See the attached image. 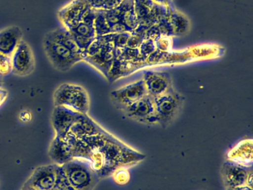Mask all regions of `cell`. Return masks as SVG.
Listing matches in <instances>:
<instances>
[{
    "mask_svg": "<svg viewBox=\"0 0 253 190\" xmlns=\"http://www.w3.org/2000/svg\"><path fill=\"white\" fill-rule=\"evenodd\" d=\"M74 156L88 160L100 179L111 176L118 168L135 166L146 157L106 130L77 139Z\"/></svg>",
    "mask_w": 253,
    "mask_h": 190,
    "instance_id": "1",
    "label": "cell"
},
{
    "mask_svg": "<svg viewBox=\"0 0 253 190\" xmlns=\"http://www.w3.org/2000/svg\"><path fill=\"white\" fill-rule=\"evenodd\" d=\"M94 24L97 37L115 33L133 32L139 26L134 1L124 0L119 6L111 10H95Z\"/></svg>",
    "mask_w": 253,
    "mask_h": 190,
    "instance_id": "2",
    "label": "cell"
},
{
    "mask_svg": "<svg viewBox=\"0 0 253 190\" xmlns=\"http://www.w3.org/2000/svg\"><path fill=\"white\" fill-rule=\"evenodd\" d=\"M116 54V47L112 34L97 36L88 48L83 53V61L100 71L106 79L113 65Z\"/></svg>",
    "mask_w": 253,
    "mask_h": 190,
    "instance_id": "3",
    "label": "cell"
},
{
    "mask_svg": "<svg viewBox=\"0 0 253 190\" xmlns=\"http://www.w3.org/2000/svg\"><path fill=\"white\" fill-rule=\"evenodd\" d=\"M61 166L66 181L77 190H94L100 178L88 160L75 157Z\"/></svg>",
    "mask_w": 253,
    "mask_h": 190,
    "instance_id": "4",
    "label": "cell"
},
{
    "mask_svg": "<svg viewBox=\"0 0 253 190\" xmlns=\"http://www.w3.org/2000/svg\"><path fill=\"white\" fill-rule=\"evenodd\" d=\"M54 106H63L81 114H88L90 98L83 86L73 83L60 85L54 93Z\"/></svg>",
    "mask_w": 253,
    "mask_h": 190,
    "instance_id": "5",
    "label": "cell"
},
{
    "mask_svg": "<svg viewBox=\"0 0 253 190\" xmlns=\"http://www.w3.org/2000/svg\"><path fill=\"white\" fill-rule=\"evenodd\" d=\"M42 47L51 65L62 72L69 71L76 64L83 61L81 55L74 53L46 36L44 37L42 40Z\"/></svg>",
    "mask_w": 253,
    "mask_h": 190,
    "instance_id": "6",
    "label": "cell"
},
{
    "mask_svg": "<svg viewBox=\"0 0 253 190\" xmlns=\"http://www.w3.org/2000/svg\"><path fill=\"white\" fill-rule=\"evenodd\" d=\"M153 99L158 124L163 128L167 127L176 118L183 106V95L173 89Z\"/></svg>",
    "mask_w": 253,
    "mask_h": 190,
    "instance_id": "7",
    "label": "cell"
},
{
    "mask_svg": "<svg viewBox=\"0 0 253 190\" xmlns=\"http://www.w3.org/2000/svg\"><path fill=\"white\" fill-rule=\"evenodd\" d=\"M63 176L61 166L59 165H44L32 172L25 184L35 190H54Z\"/></svg>",
    "mask_w": 253,
    "mask_h": 190,
    "instance_id": "8",
    "label": "cell"
},
{
    "mask_svg": "<svg viewBox=\"0 0 253 190\" xmlns=\"http://www.w3.org/2000/svg\"><path fill=\"white\" fill-rule=\"evenodd\" d=\"M111 99L120 109L125 110L147 95L143 80L133 82L111 92Z\"/></svg>",
    "mask_w": 253,
    "mask_h": 190,
    "instance_id": "9",
    "label": "cell"
},
{
    "mask_svg": "<svg viewBox=\"0 0 253 190\" xmlns=\"http://www.w3.org/2000/svg\"><path fill=\"white\" fill-rule=\"evenodd\" d=\"M77 138L68 133L54 136L48 148V156L54 164L63 166L75 158L74 149Z\"/></svg>",
    "mask_w": 253,
    "mask_h": 190,
    "instance_id": "10",
    "label": "cell"
},
{
    "mask_svg": "<svg viewBox=\"0 0 253 190\" xmlns=\"http://www.w3.org/2000/svg\"><path fill=\"white\" fill-rule=\"evenodd\" d=\"M134 11L139 25L146 28L156 25L159 19L167 13L169 6H162L153 0H133Z\"/></svg>",
    "mask_w": 253,
    "mask_h": 190,
    "instance_id": "11",
    "label": "cell"
},
{
    "mask_svg": "<svg viewBox=\"0 0 253 190\" xmlns=\"http://www.w3.org/2000/svg\"><path fill=\"white\" fill-rule=\"evenodd\" d=\"M11 58V72L15 75L26 77L35 71V55L27 42L22 40Z\"/></svg>",
    "mask_w": 253,
    "mask_h": 190,
    "instance_id": "12",
    "label": "cell"
},
{
    "mask_svg": "<svg viewBox=\"0 0 253 190\" xmlns=\"http://www.w3.org/2000/svg\"><path fill=\"white\" fill-rule=\"evenodd\" d=\"M127 117L139 123L148 125L158 124L154 99L146 95L124 110Z\"/></svg>",
    "mask_w": 253,
    "mask_h": 190,
    "instance_id": "13",
    "label": "cell"
},
{
    "mask_svg": "<svg viewBox=\"0 0 253 190\" xmlns=\"http://www.w3.org/2000/svg\"><path fill=\"white\" fill-rule=\"evenodd\" d=\"M142 80L147 95L152 98L161 96L173 89L171 75L164 71H144Z\"/></svg>",
    "mask_w": 253,
    "mask_h": 190,
    "instance_id": "14",
    "label": "cell"
},
{
    "mask_svg": "<svg viewBox=\"0 0 253 190\" xmlns=\"http://www.w3.org/2000/svg\"><path fill=\"white\" fill-rule=\"evenodd\" d=\"M91 8L87 0H72L59 10V19L65 28L71 29L82 22Z\"/></svg>",
    "mask_w": 253,
    "mask_h": 190,
    "instance_id": "15",
    "label": "cell"
},
{
    "mask_svg": "<svg viewBox=\"0 0 253 190\" xmlns=\"http://www.w3.org/2000/svg\"><path fill=\"white\" fill-rule=\"evenodd\" d=\"M253 167L247 168L226 160L220 169L222 180L226 189L247 186V179Z\"/></svg>",
    "mask_w": 253,
    "mask_h": 190,
    "instance_id": "16",
    "label": "cell"
},
{
    "mask_svg": "<svg viewBox=\"0 0 253 190\" xmlns=\"http://www.w3.org/2000/svg\"><path fill=\"white\" fill-rule=\"evenodd\" d=\"M81 113L63 106H54L51 115V124L56 136H62L69 133L71 128L80 118Z\"/></svg>",
    "mask_w": 253,
    "mask_h": 190,
    "instance_id": "17",
    "label": "cell"
},
{
    "mask_svg": "<svg viewBox=\"0 0 253 190\" xmlns=\"http://www.w3.org/2000/svg\"><path fill=\"white\" fill-rule=\"evenodd\" d=\"M226 160L241 165L244 167H253V141L252 138H247L238 142L232 147L227 154Z\"/></svg>",
    "mask_w": 253,
    "mask_h": 190,
    "instance_id": "18",
    "label": "cell"
},
{
    "mask_svg": "<svg viewBox=\"0 0 253 190\" xmlns=\"http://www.w3.org/2000/svg\"><path fill=\"white\" fill-rule=\"evenodd\" d=\"M105 129L96 123L88 114H81L80 118L71 128L69 133L77 139L94 136L102 133Z\"/></svg>",
    "mask_w": 253,
    "mask_h": 190,
    "instance_id": "19",
    "label": "cell"
},
{
    "mask_svg": "<svg viewBox=\"0 0 253 190\" xmlns=\"http://www.w3.org/2000/svg\"><path fill=\"white\" fill-rule=\"evenodd\" d=\"M23 33L18 26H9L0 31V53L11 57L20 42Z\"/></svg>",
    "mask_w": 253,
    "mask_h": 190,
    "instance_id": "20",
    "label": "cell"
},
{
    "mask_svg": "<svg viewBox=\"0 0 253 190\" xmlns=\"http://www.w3.org/2000/svg\"><path fill=\"white\" fill-rule=\"evenodd\" d=\"M169 21L173 37H181L189 32L190 22L187 16L176 10L171 4L169 10Z\"/></svg>",
    "mask_w": 253,
    "mask_h": 190,
    "instance_id": "21",
    "label": "cell"
},
{
    "mask_svg": "<svg viewBox=\"0 0 253 190\" xmlns=\"http://www.w3.org/2000/svg\"><path fill=\"white\" fill-rule=\"evenodd\" d=\"M45 36L52 40L53 41L56 42L61 46H64L66 48L72 50L74 53L83 56L82 52L80 50L76 43L74 41L70 31L65 28L64 27L52 30V31L47 33Z\"/></svg>",
    "mask_w": 253,
    "mask_h": 190,
    "instance_id": "22",
    "label": "cell"
},
{
    "mask_svg": "<svg viewBox=\"0 0 253 190\" xmlns=\"http://www.w3.org/2000/svg\"><path fill=\"white\" fill-rule=\"evenodd\" d=\"M95 10H111L119 6L124 0H87Z\"/></svg>",
    "mask_w": 253,
    "mask_h": 190,
    "instance_id": "23",
    "label": "cell"
},
{
    "mask_svg": "<svg viewBox=\"0 0 253 190\" xmlns=\"http://www.w3.org/2000/svg\"><path fill=\"white\" fill-rule=\"evenodd\" d=\"M111 176L113 178L115 184L120 186L126 185L128 184L129 182L130 178H131L128 168L127 167L118 168L112 172Z\"/></svg>",
    "mask_w": 253,
    "mask_h": 190,
    "instance_id": "24",
    "label": "cell"
},
{
    "mask_svg": "<svg viewBox=\"0 0 253 190\" xmlns=\"http://www.w3.org/2000/svg\"><path fill=\"white\" fill-rule=\"evenodd\" d=\"M140 54L145 62H147V59L157 50L155 42L152 39L145 38L142 42L140 47Z\"/></svg>",
    "mask_w": 253,
    "mask_h": 190,
    "instance_id": "25",
    "label": "cell"
},
{
    "mask_svg": "<svg viewBox=\"0 0 253 190\" xmlns=\"http://www.w3.org/2000/svg\"><path fill=\"white\" fill-rule=\"evenodd\" d=\"M11 73V58L0 53V74L6 76Z\"/></svg>",
    "mask_w": 253,
    "mask_h": 190,
    "instance_id": "26",
    "label": "cell"
},
{
    "mask_svg": "<svg viewBox=\"0 0 253 190\" xmlns=\"http://www.w3.org/2000/svg\"><path fill=\"white\" fill-rule=\"evenodd\" d=\"M63 172V171H62ZM54 190H75L73 187H71L67 181H66V178H65L64 174L63 172V176H62L61 179L59 181L58 184L56 186Z\"/></svg>",
    "mask_w": 253,
    "mask_h": 190,
    "instance_id": "27",
    "label": "cell"
},
{
    "mask_svg": "<svg viewBox=\"0 0 253 190\" xmlns=\"http://www.w3.org/2000/svg\"><path fill=\"white\" fill-rule=\"evenodd\" d=\"M8 92L6 89H2L0 88V107L3 105L4 102L6 101L8 98Z\"/></svg>",
    "mask_w": 253,
    "mask_h": 190,
    "instance_id": "28",
    "label": "cell"
},
{
    "mask_svg": "<svg viewBox=\"0 0 253 190\" xmlns=\"http://www.w3.org/2000/svg\"><path fill=\"white\" fill-rule=\"evenodd\" d=\"M20 120L24 122V123H26V122L30 121V120H32V119H31L32 118V114H31L29 111H23V112H21V114H20Z\"/></svg>",
    "mask_w": 253,
    "mask_h": 190,
    "instance_id": "29",
    "label": "cell"
},
{
    "mask_svg": "<svg viewBox=\"0 0 253 190\" xmlns=\"http://www.w3.org/2000/svg\"><path fill=\"white\" fill-rule=\"evenodd\" d=\"M153 1L162 6H169L171 4V0H153Z\"/></svg>",
    "mask_w": 253,
    "mask_h": 190,
    "instance_id": "30",
    "label": "cell"
},
{
    "mask_svg": "<svg viewBox=\"0 0 253 190\" xmlns=\"http://www.w3.org/2000/svg\"><path fill=\"white\" fill-rule=\"evenodd\" d=\"M253 171L249 173L248 176H247V186L248 187H252L253 188Z\"/></svg>",
    "mask_w": 253,
    "mask_h": 190,
    "instance_id": "31",
    "label": "cell"
},
{
    "mask_svg": "<svg viewBox=\"0 0 253 190\" xmlns=\"http://www.w3.org/2000/svg\"><path fill=\"white\" fill-rule=\"evenodd\" d=\"M226 190H253V188L248 186H242V187H235V188H228Z\"/></svg>",
    "mask_w": 253,
    "mask_h": 190,
    "instance_id": "32",
    "label": "cell"
},
{
    "mask_svg": "<svg viewBox=\"0 0 253 190\" xmlns=\"http://www.w3.org/2000/svg\"><path fill=\"white\" fill-rule=\"evenodd\" d=\"M35 190L32 187H29V185H27L26 184H23V187H22L21 190Z\"/></svg>",
    "mask_w": 253,
    "mask_h": 190,
    "instance_id": "33",
    "label": "cell"
},
{
    "mask_svg": "<svg viewBox=\"0 0 253 190\" xmlns=\"http://www.w3.org/2000/svg\"><path fill=\"white\" fill-rule=\"evenodd\" d=\"M2 82H3V76L0 74V88H1V86H2Z\"/></svg>",
    "mask_w": 253,
    "mask_h": 190,
    "instance_id": "34",
    "label": "cell"
}]
</instances>
